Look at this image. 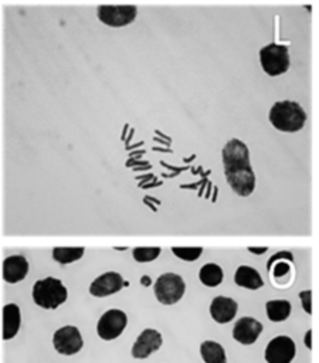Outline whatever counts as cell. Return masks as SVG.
I'll use <instances>...</instances> for the list:
<instances>
[{"instance_id": "obj_23", "label": "cell", "mask_w": 319, "mask_h": 363, "mask_svg": "<svg viewBox=\"0 0 319 363\" xmlns=\"http://www.w3.org/2000/svg\"><path fill=\"white\" fill-rule=\"evenodd\" d=\"M299 299H301L302 309H303L308 315H312V291H310V289L301 291V292H299Z\"/></svg>"}, {"instance_id": "obj_26", "label": "cell", "mask_w": 319, "mask_h": 363, "mask_svg": "<svg viewBox=\"0 0 319 363\" xmlns=\"http://www.w3.org/2000/svg\"><path fill=\"white\" fill-rule=\"evenodd\" d=\"M303 342H305V346L310 350L312 349V329H308V332L303 337Z\"/></svg>"}, {"instance_id": "obj_17", "label": "cell", "mask_w": 319, "mask_h": 363, "mask_svg": "<svg viewBox=\"0 0 319 363\" xmlns=\"http://www.w3.org/2000/svg\"><path fill=\"white\" fill-rule=\"evenodd\" d=\"M291 302L286 299H272L265 303L267 316L271 322H282L291 315Z\"/></svg>"}, {"instance_id": "obj_27", "label": "cell", "mask_w": 319, "mask_h": 363, "mask_svg": "<svg viewBox=\"0 0 319 363\" xmlns=\"http://www.w3.org/2000/svg\"><path fill=\"white\" fill-rule=\"evenodd\" d=\"M247 250H248L250 252L255 254V255H261V254H264L268 248H267V247H248Z\"/></svg>"}, {"instance_id": "obj_16", "label": "cell", "mask_w": 319, "mask_h": 363, "mask_svg": "<svg viewBox=\"0 0 319 363\" xmlns=\"http://www.w3.org/2000/svg\"><path fill=\"white\" fill-rule=\"evenodd\" d=\"M234 282L238 286H242V288H247L251 291L259 289L264 285V281H262L259 272L255 268L248 267V265H241L237 268V271L234 274Z\"/></svg>"}, {"instance_id": "obj_13", "label": "cell", "mask_w": 319, "mask_h": 363, "mask_svg": "<svg viewBox=\"0 0 319 363\" xmlns=\"http://www.w3.org/2000/svg\"><path fill=\"white\" fill-rule=\"evenodd\" d=\"M30 265L24 255H9L3 261V279L9 284L23 281L28 274Z\"/></svg>"}, {"instance_id": "obj_10", "label": "cell", "mask_w": 319, "mask_h": 363, "mask_svg": "<svg viewBox=\"0 0 319 363\" xmlns=\"http://www.w3.org/2000/svg\"><path fill=\"white\" fill-rule=\"evenodd\" d=\"M123 286V278L115 271H108L96 277L89 285V294L96 298H105L112 294H116Z\"/></svg>"}, {"instance_id": "obj_5", "label": "cell", "mask_w": 319, "mask_h": 363, "mask_svg": "<svg viewBox=\"0 0 319 363\" xmlns=\"http://www.w3.org/2000/svg\"><path fill=\"white\" fill-rule=\"evenodd\" d=\"M98 20L112 28H121L132 24L138 17L135 4H101L96 7Z\"/></svg>"}, {"instance_id": "obj_14", "label": "cell", "mask_w": 319, "mask_h": 363, "mask_svg": "<svg viewBox=\"0 0 319 363\" xmlns=\"http://www.w3.org/2000/svg\"><path fill=\"white\" fill-rule=\"evenodd\" d=\"M238 311V305L233 298L216 296L210 303V315L217 323L231 322Z\"/></svg>"}, {"instance_id": "obj_19", "label": "cell", "mask_w": 319, "mask_h": 363, "mask_svg": "<svg viewBox=\"0 0 319 363\" xmlns=\"http://www.w3.org/2000/svg\"><path fill=\"white\" fill-rule=\"evenodd\" d=\"M198 278H200V282L203 285L214 288V286H218L223 282L224 272H223L220 265H217L214 262H208V264H206L200 268Z\"/></svg>"}, {"instance_id": "obj_3", "label": "cell", "mask_w": 319, "mask_h": 363, "mask_svg": "<svg viewBox=\"0 0 319 363\" xmlns=\"http://www.w3.org/2000/svg\"><path fill=\"white\" fill-rule=\"evenodd\" d=\"M31 296L37 306L43 309H57L67 301L68 291L61 279L47 277L35 281L33 285Z\"/></svg>"}, {"instance_id": "obj_15", "label": "cell", "mask_w": 319, "mask_h": 363, "mask_svg": "<svg viewBox=\"0 0 319 363\" xmlns=\"http://www.w3.org/2000/svg\"><path fill=\"white\" fill-rule=\"evenodd\" d=\"M21 325V312L18 305L6 303L3 306V339H13L20 329Z\"/></svg>"}, {"instance_id": "obj_11", "label": "cell", "mask_w": 319, "mask_h": 363, "mask_svg": "<svg viewBox=\"0 0 319 363\" xmlns=\"http://www.w3.org/2000/svg\"><path fill=\"white\" fill-rule=\"evenodd\" d=\"M162 346V335L156 329H145L138 336L132 346V356L135 359H146Z\"/></svg>"}, {"instance_id": "obj_21", "label": "cell", "mask_w": 319, "mask_h": 363, "mask_svg": "<svg viewBox=\"0 0 319 363\" xmlns=\"http://www.w3.org/2000/svg\"><path fill=\"white\" fill-rule=\"evenodd\" d=\"M160 247H136L132 251L133 259L138 262H150L160 254Z\"/></svg>"}, {"instance_id": "obj_8", "label": "cell", "mask_w": 319, "mask_h": 363, "mask_svg": "<svg viewBox=\"0 0 319 363\" xmlns=\"http://www.w3.org/2000/svg\"><path fill=\"white\" fill-rule=\"evenodd\" d=\"M52 346L60 354L72 356L82 349L84 340L77 326L67 325L54 332Z\"/></svg>"}, {"instance_id": "obj_12", "label": "cell", "mask_w": 319, "mask_h": 363, "mask_svg": "<svg viewBox=\"0 0 319 363\" xmlns=\"http://www.w3.org/2000/svg\"><path fill=\"white\" fill-rule=\"evenodd\" d=\"M262 332V323L251 316H242L233 328V337L241 345H252Z\"/></svg>"}, {"instance_id": "obj_20", "label": "cell", "mask_w": 319, "mask_h": 363, "mask_svg": "<svg viewBox=\"0 0 319 363\" xmlns=\"http://www.w3.org/2000/svg\"><path fill=\"white\" fill-rule=\"evenodd\" d=\"M84 252V247H55L52 248V259L61 265H67L81 259Z\"/></svg>"}, {"instance_id": "obj_2", "label": "cell", "mask_w": 319, "mask_h": 363, "mask_svg": "<svg viewBox=\"0 0 319 363\" xmlns=\"http://www.w3.org/2000/svg\"><path fill=\"white\" fill-rule=\"evenodd\" d=\"M308 115L305 109L295 101L284 99L276 101L269 108L268 112V121L271 125L281 132L293 133L301 130L306 123Z\"/></svg>"}, {"instance_id": "obj_28", "label": "cell", "mask_w": 319, "mask_h": 363, "mask_svg": "<svg viewBox=\"0 0 319 363\" xmlns=\"http://www.w3.org/2000/svg\"><path fill=\"white\" fill-rule=\"evenodd\" d=\"M140 282H142V285H146V286H147V285H150L152 281H150V278H149L147 275H143L142 279H140Z\"/></svg>"}, {"instance_id": "obj_29", "label": "cell", "mask_w": 319, "mask_h": 363, "mask_svg": "<svg viewBox=\"0 0 319 363\" xmlns=\"http://www.w3.org/2000/svg\"><path fill=\"white\" fill-rule=\"evenodd\" d=\"M115 250H118V251H125L126 247H115Z\"/></svg>"}, {"instance_id": "obj_7", "label": "cell", "mask_w": 319, "mask_h": 363, "mask_svg": "<svg viewBox=\"0 0 319 363\" xmlns=\"http://www.w3.org/2000/svg\"><path fill=\"white\" fill-rule=\"evenodd\" d=\"M128 316L121 309H109L103 312L96 323V333L103 340H113L125 330Z\"/></svg>"}, {"instance_id": "obj_24", "label": "cell", "mask_w": 319, "mask_h": 363, "mask_svg": "<svg viewBox=\"0 0 319 363\" xmlns=\"http://www.w3.org/2000/svg\"><path fill=\"white\" fill-rule=\"evenodd\" d=\"M271 268H272V274H274V277L275 278H282V277H286L288 274H289V271H291V267L286 264V262H274L272 265H271ZM271 268H269V271H271ZM268 271V272H269Z\"/></svg>"}, {"instance_id": "obj_25", "label": "cell", "mask_w": 319, "mask_h": 363, "mask_svg": "<svg viewBox=\"0 0 319 363\" xmlns=\"http://www.w3.org/2000/svg\"><path fill=\"white\" fill-rule=\"evenodd\" d=\"M278 259H288V261H293V257H292V254H291L289 251H279V252L274 254V255L268 259V262H267V269L269 271L271 265H272L275 261H278Z\"/></svg>"}, {"instance_id": "obj_1", "label": "cell", "mask_w": 319, "mask_h": 363, "mask_svg": "<svg viewBox=\"0 0 319 363\" xmlns=\"http://www.w3.org/2000/svg\"><path fill=\"white\" fill-rule=\"evenodd\" d=\"M224 176L234 193L248 197L255 189V174L250 162L248 146L237 139H230L221 150Z\"/></svg>"}, {"instance_id": "obj_9", "label": "cell", "mask_w": 319, "mask_h": 363, "mask_svg": "<svg viewBox=\"0 0 319 363\" xmlns=\"http://www.w3.org/2000/svg\"><path fill=\"white\" fill-rule=\"evenodd\" d=\"M296 354L295 342L289 336H276L265 347L267 363H291Z\"/></svg>"}, {"instance_id": "obj_4", "label": "cell", "mask_w": 319, "mask_h": 363, "mask_svg": "<svg viewBox=\"0 0 319 363\" xmlns=\"http://www.w3.org/2000/svg\"><path fill=\"white\" fill-rule=\"evenodd\" d=\"M259 65L268 77H279L291 67V55L288 45L279 43H269L258 51Z\"/></svg>"}, {"instance_id": "obj_22", "label": "cell", "mask_w": 319, "mask_h": 363, "mask_svg": "<svg viewBox=\"0 0 319 363\" xmlns=\"http://www.w3.org/2000/svg\"><path fill=\"white\" fill-rule=\"evenodd\" d=\"M172 251L177 258L189 262L198 259L200 255L203 254L201 247H173Z\"/></svg>"}, {"instance_id": "obj_6", "label": "cell", "mask_w": 319, "mask_h": 363, "mask_svg": "<svg viewBox=\"0 0 319 363\" xmlns=\"http://www.w3.org/2000/svg\"><path fill=\"white\" fill-rule=\"evenodd\" d=\"M155 296L163 305H173L179 302L186 291L183 278L174 272L162 274L155 282Z\"/></svg>"}, {"instance_id": "obj_18", "label": "cell", "mask_w": 319, "mask_h": 363, "mask_svg": "<svg viewBox=\"0 0 319 363\" xmlns=\"http://www.w3.org/2000/svg\"><path fill=\"white\" fill-rule=\"evenodd\" d=\"M200 354L206 363H227L223 346L214 340H206L200 345Z\"/></svg>"}]
</instances>
